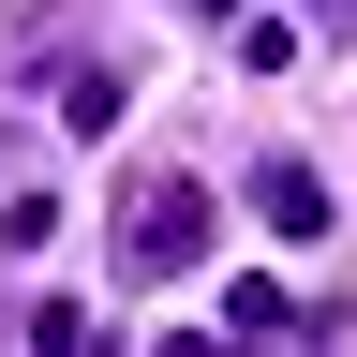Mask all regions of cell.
<instances>
[{"mask_svg": "<svg viewBox=\"0 0 357 357\" xmlns=\"http://www.w3.org/2000/svg\"><path fill=\"white\" fill-rule=\"evenodd\" d=\"M208 238H223V194H208L194 164H149V178L119 194V268H134V283H178V268H208Z\"/></svg>", "mask_w": 357, "mask_h": 357, "instance_id": "obj_1", "label": "cell"}, {"mask_svg": "<svg viewBox=\"0 0 357 357\" xmlns=\"http://www.w3.org/2000/svg\"><path fill=\"white\" fill-rule=\"evenodd\" d=\"M253 208H268V238H298V253L328 238V178H312L298 149H268V164H253Z\"/></svg>", "mask_w": 357, "mask_h": 357, "instance_id": "obj_2", "label": "cell"}, {"mask_svg": "<svg viewBox=\"0 0 357 357\" xmlns=\"http://www.w3.org/2000/svg\"><path fill=\"white\" fill-rule=\"evenodd\" d=\"M45 119H60V134H119V75H105V60L45 75Z\"/></svg>", "mask_w": 357, "mask_h": 357, "instance_id": "obj_3", "label": "cell"}, {"mask_svg": "<svg viewBox=\"0 0 357 357\" xmlns=\"http://www.w3.org/2000/svg\"><path fill=\"white\" fill-rule=\"evenodd\" d=\"M223 328H238V342H283L298 298H283V283H223Z\"/></svg>", "mask_w": 357, "mask_h": 357, "instance_id": "obj_4", "label": "cell"}, {"mask_svg": "<svg viewBox=\"0 0 357 357\" xmlns=\"http://www.w3.org/2000/svg\"><path fill=\"white\" fill-rule=\"evenodd\" d=\"M194 15H223V0H194Z\"/></svg>", "mask_w": 357, "mask_h": 357, "instance_id": "obj_5", "label": "cell"}, {"mask_svg": "<svg viewBox=\"0 0 357 357\" xmlns=\"http://www.w3.org/2000/svg\"><path fill=\"white\" fill-rule=\"evenodd\" d=\"M312 15H328V0H312Z\"/></svg>", "mask_w": 357, "mask_h": 357, "instance_id": "obj_6", "label": "cell"}]
</instances>
